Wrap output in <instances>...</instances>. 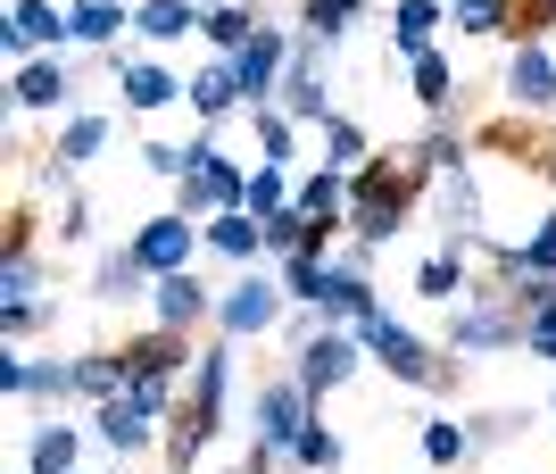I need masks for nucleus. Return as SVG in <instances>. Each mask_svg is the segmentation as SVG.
I'll use <instances>...</instances> for the list:
<instances>
[{"label":"nucleus","instance_id":"7ed1b4c3","mask_svg":"<svg viewBox=\"0 0 556 474\" xmlns=\"http://www.w3.org/2000/svg\"><path fill=\"white\" fill-rule=\"evenodd\" d=\"M307 400H316V391H307L300 375H291V383H266V391H257V441L291 450V441H300V433L316 425V416H307Z\"/></svg>","mask_w":556,"mask_h":474},{"label":"nucleus","instance_id":"4c0bfd02","mask_svg":"<svg viewBox=\"0 0 556 474\" xmlns=\"http://www.w3.org/2000/svg\"><path fill=\"white\" fill-rule=\"evenodd\" d=\"M34 316H42V309H34V300H0V325H9V333H25V325H34Z\"/></svg>","mask_w":556,"mask_h":474},{"label":"nucleus","instance_id":"c9c22d12","mask_svg":"<svg viewBox=\"0 0 556 474\" xmlns=\"http://www.w3.org/2000/svg\"><path fill=\"white\" fill-rule=\"evenodd\" d=\"M457 25H465V34H490V25H507V9H498V0H465Z\"/></svg>","mask_w":556,"mask_h":474},{"label":"nucleus","instance_id":"4be33fe9","mask_svg":"<svg viewBox=\"0 0 556 474\" xmlns=\"http://www.w3.org/2000/svg\"><path fill=\"white\" fill-rule=\"evenodd\" d=\"M125 100H134V109H166V100H175V75L134 59V67H125Z\"/></svg>","mask_w":556,"mask_h":474},{"label":"nucleus","instance_id":"6ab92c4d","mask_svg":"<svg viewBox=\"0 0 556 474\" xmlns=\"http://www.w3.org/2000/svg\"><path fill=\"white\" fill-rule=\"evenodd\" d=\"M200 25H208V42H216V50H232V59H241V50L257 42L250 9H232V0H216V9H208V17H200Z\"/></svg>","mask_w":556,"mask_h":474},{"label":"nucleus","instance_id":"b1692460","mask_svg":"<svg viewBox=\"0 0 556 474\" xmlns=\"http://www.w3.org/2000/svg\"><path fill=\"white\" fill-rule=\"evenodd\" d=\"M34 474H75V433L67 425H42V433H34Z\"/></svg>","mask_w":556,"mask_h":474},{"label":"nucleus","instance_id":"aec40b11","mask_svg":"<svg viewBox=\"0 0 556 474\" xmlns=\"http://www.w3.org/2000/svg\"><path fill=\"white\" fill-rule=\"evenodd\" d=\"M282 117H332L325 109V84H316V59L300 50V67H291V92H282Z\"/></svg>","mask_w":556,"mask_h":474},{"label":"nucleus","instance_id":"9d476101","mask_svg":"<svg viewBox=\"0 0 556 474\" xmlns=\"http://www.w3.org/2000/svg\"><path fill=\"white\" fill-rule=\"evenodd\" d=\"M275 309H282V291L266 284V275H250V284L225 300V333H266V325H275Z\"/></svg>","mask_w":556,"mask_h":474},{"label":"nucleus","instance_id":"39448f33","mask_svg":"<svg viewBox=\"0 0 556 474\" xmlns=\"http://www.w3.org/2000/svg\"><path fill=\"white\" fill-rule=\"evenodd\" d=\"M134 259L150 266V275H159V284H166V275H184V266H191V216L175 209V216H159V225H141V241H134Z\"/></svg>","mask_w":556,"mask_h":474},{"label":"nucleus","instance_id":"2eb2a0df","mask_svg":"<svg viewBox=\"0 0 556 474\" xmlns=\"http://www.w3.org/2000/svg\"><path fill=\"white\" fill-rule=\"evenodd\" d=\"M391 42L399 50H407V59H424V50H432V25H441V0H399V9H391Z\"/></svg>","mask_w":556,"mask_h":474},{"label":"nucleus","instance_id":"7c9ffc66","mask_svg":"<svg viewBox=\"0 0 556 474\" xmlns=\"http://www.w3.org/2000/svg\"><path fill=\"white\" fill-rule=\"evenodd\" d=\"M141 275H150V266H141L134 250H116V259H100V291H109V300H116V291H141Z\"/></svg>","mask_w":556,"mask_h":474},{"label":"nucleus","instance_id":"bb28decb","mask_svg":"<svg viewBox=\"0 0 556 474\" xmlns=\"http://www.w3.org/2000/svg\"><path fill=\"white\" fill-rule=\"evenodd\" d=\"M250 117H257V142H266L257 159L282 166V159H291V117H282V109H250Z\"/></svg>","mask_w":556,"mask_h":474},{"label":"nucleus","instance_id":"c85d7f7f","mask_svg":"<svg viewBox=\"0 0 556 474\" xmlns=\"http://www.w3.org/2000/svg\"><path fill=\"white\" fill-rule=\"evenodd\" d=\"M416 291H424V300H457V291H465V259H432L416 275Z\"/></svg>","mask_w":556,"mask_h":474},{"label":"nucleus","instance_id":"f257e3e1","mask_svg":"<svg viewBox=\"0 0 556 474\" xmlns=\"http://www.w3.org/2000/svg\"><path fill=\"white\" fill-rule=\"evenodd\" d=\"M200 209H216V216L250 209V184H241V175H232V166L216 159V142H191V175H184V216H200Z\"/></svg>","mask_w":556,"mask_h":474},{"label":"nucleus","instance_id":"0eeeda50","mask_svg":"<svg viewBox=\"0 0 556 474\" xmlns=\"http://www.w3.org/2000/svg\"><path fill=\"white\" fill-rule=\"evenodd\" d=\"M232 67H241V100L266 109V100H275V75H282V34H275V25H257V42L241 50Z\"/></svg>","mask_w":556,"mask_h":474},{"label":"nucleus","instance_id":"9b49d317","mask_svg":"<svg viewBox=\"0 0 556 474\" xmlns=\"http://www.w3.org/2000/svg\"><path fill=\"white\" fill-rule=\"evenodd\" d=\"M67 59H25V75H17V109H67Z\"/></svg>","mask_w":556,"mask_h":474},{"label":"nucleus","instance_id":"c756f323","mask_svg":"<svg viewBox=\"0 0 556 474\" xmlns=\"http://www.w3.org/2000/svg\"><path fill=\"white\" fill-rule=\"evenodd\" d=\"M307 25H316L325 42H341L349 25H357V0H307Z\"/></svg>","mask_w":556,"mask_h":474},{"label":"nucleus","instance_id":"dca6fc26","mask_svg":"<svg viewBox=\"0 0 556 474\" xmlns=\"http://www.w3.org/2000/svg\"><path fill=\"white\" fill-rule=\"evenodd\" d=\"M159 316H166V333L200 325V316H208V291L191 284V275H166V284H159Z\"/></svg>","mask_w":556,"mask_h":474},{"label":"nucleus","instance_id":"58836bf2","mask_svg":"<svg viewBox=\"0 0 556 474\" xmlns=\"http://www.w3.org/2000/svg\"><path fill=\"white\" fill-rule=\"evenodd\" d=\"M457 9H465V0H457Z\"/></svg>","mask_w":556,"mask_h":474},{"label":"nucleus","instance_id":"ddd939ff","mask_svg":"<svg viewBox=\"0 0 556 474\" xmlns=\"http://www.w3.org/2000/svg\"><path fill=\"white\" fill-rule=\"evenodd\" d=\"M507 341H523V333H515V316H498V309H465L448 350H507Z\"/></svg>","mask_w":556,"mask_h":474},{"label":"nucleus","instance_id":"f3484780","mask_svg":"<svg viewBox=\"0 0 556 474\" xmlns=\"http://www.w3.org/2000/svg\"><path fill=\"white\" fill-rule=\"evenodd\" d=\"M208 241L225 250V259H257V250H266V216L232 209V216H216V225H208Z\"/></svg>","mask_w":556,"mask_h":474},{"label":"nucleus","instance_id":"f8f14e48","mask_svg":"<svg viewBox=\"0 0 556 474\" xmlns=\"http://www.w3.org/2000/svg\"><path fill=\"white\" fill-rule=\"evenodd\" d=\"M100 441H109V450H141V441H150V408H141L134 391L100 400Z\"/></svg>","mask_w":556,"mask_h":474},{"label":"nucleus","instance_id":"1a4fd4ad","mask_svg":"<svg viewBox=\"0 0 556 474\" xmlns=\"http://www.w3.org/2000/svg\"><path fill=\"white\" fill-rule=\"evenodd\" d=\"M507 92L523 100V109H548V100H556V67H548V50H540V42H523L507 59Z\"/></svg>","mask_w":556,"mask_h":474},{"label":"nucleus","instance_id":"a211bd4d","mask_svg":"<svg viewBox=\"0 0 556 474\" xmlns=\"http://www.w3.org/2000/svg\"><path fill=\"white\" fill-rule=\"evenodd\" d=\"M191 100H200V109H232V100H241V67H232V59H208V67L191 75Z\"/></svg>","mask_w":556,"mask_h":474},{"label":"nucleus","instance_id":"4468645a","mask_svg":"<svg viewBox=\"0 0 556 474\" xmlns=\"http://www.w3.org/2000/svg\"><path fill=\"white\" fill-rule=\"evenodd\" d=\"M200 17H208V9H191V0H141L134 9V25L150 34V42H175V34H191Z\"/></svg>","mask_w":556,"mask_h":474},{"label":"nucleus","instance_id":"20e7f679","mask_svg":"<svg viewBox=\"0 0 556 474\" xmlns=\"http://www.w3.org/2000/svg\"><path fill=\"white\" fill-rule=\"evenodd\" d=\"M349 366H357V333L325 325L316 341H300V383H307V391H332V383H349Z\"/></svg>","mask_w":556,"mask_h":474},{"label":"nucleus","instance_id":"423d86ee","mask_svg":"<svg viewBox=\"0 0 556 474\" xmlns=\"http://www.w3.org/2000/svg\"><path fill=\"white\" fill-rule=\"evenodd\" d=\"M366 350L382 358V366H391L399 383H432V350H424V341H416L407 325H391V316H382V325L366 333Z\"/></svg>","mask_w":556,"mask_h":474},{"label":"nucleus","instance_id":"393cba45","mask_svg":"<svg viewBox=\"0 0 556 474\" xmlns=\"http://www.w3.org/2000/svg\"><path fill=\"white\" fill-rule=\"evenodd\" d=\"M100 142H109V117H75L67 134H59V159L84 166V159H100Z\"/></svg>","mask_w":556,"mask_h":474},{"label":"nucleus","instance_id":"f03ea898","mask_svg":"<svg viewBox=\"0 0 556 474\" xmlns=\"http://www.w3.org/2000/svg\"><path fill=\"white\" fill-rule=\"evenodd\" d=\"M399 209H407V175H399L391 159H374L366 175H357V234H366V241H391L399 225H407Z\"/></svg>","mask_w":556,"mask_h":474},{"label":"nucleus","instance_id":"e433bc0d","mask_svg":"<svg viewBox=\"0 0 556 474\" xmlns=\"http://www.w3.org/2000/svg\"><path fill=\"white\" fill-rule=\"evenodd\" d=\"M548 9H556V0H507V25H523V34H532V25H548Z\"/></svg>","mask_w":556,"mask_h":474},{"label":"nucleus","instance_id":"cd10ccee","mask_svg":"<svg viewBox=\"0 0 556 474\" xmlns=\"http://www.w3.org/2000/svg\"><path fill=\"white\" fill-rule=\"evenodd\" d=\"M291 458H300V466H325V474H332V466H341V433H325V425H307L300 441H291Z\"/></svg>","mask_w":556,"mask_h":474},{"label":"nucleus","instance_id":"72a5a7b5","mask_svg":"<svg viewBox=\"0 0 556 474\" xmlns=\"http://www.w3.org/2000/svg\"><path fill=\"white\" fill-rule=\"evenodd\" d=\"M250 209H257V216L291 209V200H282V166H257V175H250Z\"/></svg>","mask_w":556,"mask_h":474},{"label":"nucleus","instance_id":"a878e982","mask_svg":"<svg viewBox=\"0 0 556 474\" xmlns=\"http://www.w3.org/2000/svg\"><path fill=\"white\" fill-rule=\"evenodd\" d=\"M325 159L332 166H366V134H357L349 117H325Z\"/></svg>","mask_w":556,"mask_h":474},{"label":"nucleus","instance_id":"f704fd0d","mask_svg":"<svg viewBox=\"0 0 556 474\" xmlns=\"http://www.w3.org/2000/svg\"><path fill=\"white\" fill-rule=\"evenodd\" d=\"M515 266H532V275H556V216L532 234V250H515Z\"/></svg>","mask_w":556,"mask_h":474},{"label":"nucleus","instance_id":"2f4dec72","mask_svg":"<svg viewBox=\"0 0 556 474\" xmlns=\"http://www.w3.org/2000/svg\"><path fill=\"white\" fill-rule=\"evenodd\" d=\"M523 350H532V358H556V291L532 309V325H523Z\"/></svg>","mask_w":556,"mask_h":474},{"label":"nucleus","instance_id":"412c9836","mask_svg":"<svg viewBox=\"0 0 556 474\" xmlns=\"http://www.w3.org/2000/svg\"><path fill=\"white\" fill-rule=\"evenodd\" d=\"M67 25H75V42H116L125 9H116V0H75V9H67Z\"/></svg>","mask_w":556,"mask_h":474},{"label":"nucleus","instance_id":"6e6552de","mask_svg":"<svg viewBox=\"0 0 556 474\" xmlns=\"http://www.w3.org/2000/svg\"><path fill=\"white\" fill-rule=\"evenodd\" d=\"M67 34H75V25L59 17L50 0H17V9H9V50H17V59H25V50H42V42H67Z\"/></svg>","mask_w":556,"mask_h":474},{"label":"nucleus","instance_id":"5701e85b","mask_svg":"<svg viewBox=\"0 0 556 474\" xmlns=\"http://www.w3.org/2000/svg\"><path fill=\"white\" fill-rule=\"evenodd\" d=\"M465 450H473V433H465V425H448V416L424 425V458H432V466H465Z\"/></svg>","mask_w":556,"mask_h":474},{"label":"nucleus","instance_id":"473e14b6","mask_svg":"<svg viewBox=\"0 0 556 474\" xmlns=\"http://www.w3.org/2000/svg\"><path fill=\"white\" fill-rule=\"evenodd\" d=\"M448 84H457V75H448V59H441V50H424V59H416V92L432 100V109H441V100H448Z\"/></svg>","mask_w":556,"mask_h":474}]
</instances>
